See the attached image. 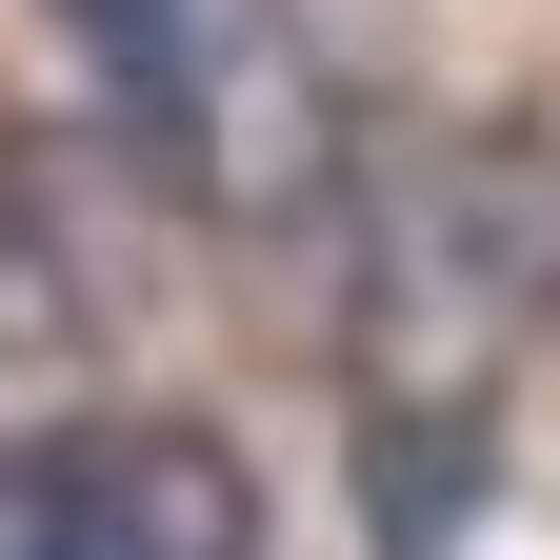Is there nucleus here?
<instances>
[{
	"instance_id": "obj_1",
	"label": "nucleus",
	"mask_w": 560,
	"mask_h": 560,
	"mask_svg": "<svg viewBox=\"0 0 560 560\" xmlns=\"http://www.w3.org/2000/svg\"><path fill=\"white\" fill-rule=\"evenodd\" d=\"M560 320V140L521 120H441L420 161H381L361 221V501L381 560H441L480 501V420H501L521 340Z\"/></svg>"
},
{
	"instance_id": "obj_2",
	"label": "nucleus",
	"mask_w": 560,
	"mask_h": 560,
	"mask_svg": "<svg viewBox=\"0 0 560 560\" xmlns=\"http://www.w3.org/2000/svg\"><path fill=\"white\" fill-rule=\"evenodd\" d=\"M0 560H260V480L200 420H40L0 441Z\"/></svg>"
},
{
	"instance_id": "obj_3",
	"label": "nucleus",
	"mask_w": 560,
	"mask_h": 560,
	"mask_svg": "<svg viewBox=\"0 0 560 560\" xmlns=\"http://www.w3.org/2000/svg\"><path fill=\"white\" fill-rule=\"evenodd\" d=\"M101 340V221H81V161L0 140V361H60Z\"/></svg>"
},
{
	"instance_id": "obj_4",
	"label": "nucleus",
	"mask_w": 560,
	"mask_h": 560,
	"mask_svg": "<svg viewBox=\"0 0 560 560\" xmlns=\"http://www.w3.org/2000/svg\"><path fill=\"white\" fill-rule=\"evenodd\" d=\"M221 21H241V0H60V40L120 81V120H180L200 60H221Z\"/></svg>"
}]
</instances>
